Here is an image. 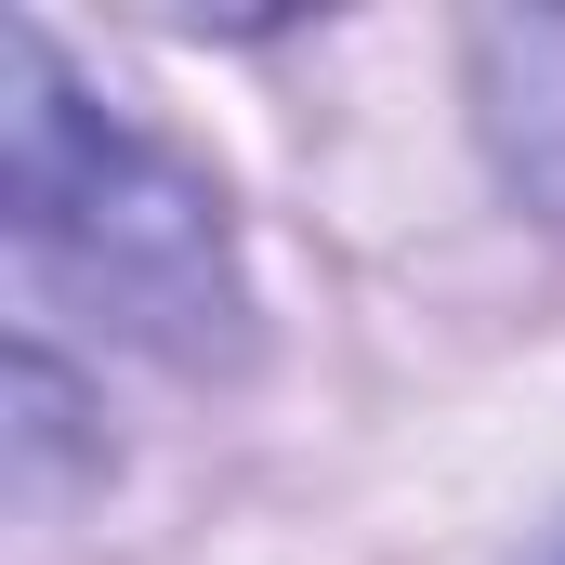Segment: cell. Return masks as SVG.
<instances>
[{"instance_id": "cell-1", "label": "cell", "mask_w": 565, "mask_h": 565, "mask_svg": "<svg viewBox=\"0 0 565 565\" xmlns=\"http://www.w3.org/2000/svg\"><path fill=\"white\" fill-rule=\"evenodd\" d=\"M13 277L66 316H93L106 342L171 355V369H237L250 355V289L211 171H184L171 145L106 119L66 53L40 26H13Z\"/></svg>"}, {"instance_id": "cell-2", "label": "cell", "mask_w": 565, "mask_h": 565, "mask_svg": "<svg viewBox=\"0 0 565 565\" xmlns=\"http://www.w3.org/2000/svg\"><path fill=\"white\" fill-rule=\"evenodd\" d=\"M487 66H500V106H487L500 171H513V184L565 224V26H500V40H487Z\"/></svg>"}, {"instance_id": "cell-3", "label": "cell", "mask_w": 565, "mask_h": 565, "mask_svg": "<svg viewBox=\"0 0 565 565\" xmlns=\"http://www.w3.org/2000/svg\"><path fill=\"white\" fill-rule=\"evenodd\" d=\"M526 565H565V526H540V553H526Z\"/></svg>"}]
</instances>
